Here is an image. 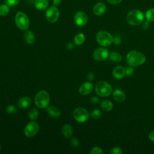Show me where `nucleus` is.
<instances>
[{
    "label": "nucleus",
    "mask_w": 154,
    "mask_h": 154,
    "mask_svg": "<svg viewBox=\"0 0 154 154\" xmlns=\"http://www.w3.org/2000/svg\"><path fill=\"white\" fill-rule=\"evenodd\" d=\"M89 116L88 112L84 108H76L73 112V117L74 119L79 123L86 122L89 118Z\"/></svg>",
    "instance_id": "7"
},
{
    "label": "nucleus",
    "mask_w": 154,
    "mask_h": 154,
    "mask_svg": "<svg viewBox=\"0 0 154 154\" xmlns=\"http://www.w3.org/2000/svg\"><path fill=\"white\" fill-rule=\"evenodd\" d=\"M61 0H52V2L54 6H58L60 4Z\"/></svg>",
    "instance_id": "38"
},
{
    "label": "nucleus",
    "mask_w": 154,
    "mask_h": 154,
    "mask_svg": "<svg viewBox=\"0 0 154 154\" xmlns=\"http://www.w3.org/2000/svg\"><path fill=\"white\" fill-rule=\"evenodd\" d=\"M145 16L147 21L153 22L154 21V8H150L146 12Z\"/></svg>",
    "instance_id": "26"
},
{
    "label": "nucleus",
    "mask_w": 154,
    "mask_h": 154,
    "mask_svg": "<svg viewBox=\"0 0 154 154\" xmlns=\"http://www.w3.org/2000/svg\"><path fill=\"white\" fill-rule=\"evenodd\" d=\"M31 104V99L28 96L21 97L17 102V105L20 109H26Z\"/></svg>",
    "instance_id": "15"
},
{
    "label": "nucleus",
    "mask_w": 154,
    "mask_h": 154,
    "mask_svg": "<svg viewBox=\"0 0 154 154\" xmlns=\"http://www.w3.org/2000/svg\"><path fill=\"white\" fill-rule=\"evenodd\" d=\"M93 56L95 60L102 61L108 58L109 56V52L105 48H99L94 51Z\"/></svg>",
    "instance_id": "10"
},
{
    "label": "nucleus",
    "mask_w": 154,
    "mask_h": 154,
    "mask_svg": "<svg viewBox=\"0 0 154 154\" xmlns=\"http://www.w3.org/2000/svg\"><path fill=\"white\" fill-rule=\"evenodd\" d=\"M93 90V84L90 82L83 83L79 88V92L82 95H87Z\"/></svg>",
    "instance_id": "12"
},
{
    "label": "nucleus",
    "mask_w": 154,
    "mask_h": 154,
    "mask_svg": "<svg viewBox=\"0 0 154 154\" xmlns=\"http://www.w3.org/2000/svg\"><path fill=\"white\" fill-rule=\"evenodd\" d=\"M113 42L114 43V44H115V45H119L121 44L122 41H121V39H120L119 37H116L113 38Z\"/></svg>",
    "instance_id": "34"
},
{
    "label": "nucleus",
    "mask_w": 154,
    "mask_h": 154,
    "mask_svg": "<svg viewBox=\"0 0 154 154\" xmlns=\"http://www.w3.org/2000/svg\"><path fill=\"white\" fill-rule=\"evenodd\" d=\"M47 112L48 114L53 118H57L61 115L60 109L58 107L54 105L47 107Z\"/></svg>",
    "instance_id": "16"
},
{
    "label": "nucleus",
    "mask_w": 154,
    "mask_h": 154,
    "mask_svg": "<svg viewBox=\"0 0 154 154\" xmlns=\"http://www.w3.org/2000/svg\"><path fill=\"white\" fill-rule=\"evenodd\" d=\"M62 134L64 137L69 138L73 134V128L69 124H66L62 128Z\"/></svg>",
    "instance_id": "20"
},
{
    "label": "nucleus",
    "mask_w": 154,
    "mask_h": 154,
    "mask_svg": "<svg viewBox=\"0 0 154 154\" xmlns=\"http://www.w3.org/2000/svg\"><path fill=\"white\" fill-rule=\"evenodd\" d=\"M1 144H0V150H1Z\"/></svg>",
    "instance_id": "41"
},
{
    "label": "nucleus",
    "mask_w": 154,
    "mask_h": 154,
    "mask_svg": "<svg viewBox=\"0 0 154 154\" xmlns=\"http://www.w3.org/2000/svg\"><path fill=\"white\" fill-rule=\"evenodd\" d=\"M107 1L111 4H117L122 1V0H107Z\"/></svg>",
    "instance_id": "36"
},
{
    "label": "nucleus",
    "mask_w": 154,
    "mask_h": 154,
    "mask_svg": "<svg viewBox=\"0 0 154 154\" xmlns=\"http://www.w3.org/2000/svg\"><path fill=\"white\" fill-rule=\"evenodd\" d=\"M14 21L16 26L21 30L26 31L29 25V20L27 15L22 11H18L15 16Z\"/></svg>",
    "instance_id": "5"
},
{
    "label": "nucleus",
    "mask_w": 154,
    "mask_h": 154,
    "mask_svg": "<svg viewBox=\"0 0 154 154\" xmlns=\"http://www.w3.org/2000/svg\"><path fill=\"white\" fill-rule=\"evenodd\" d=\"M35 104L40 108H46L50 103L49 94L46 90H40L35 95L34 98Z\"/></svg>",
    "instance_id": "2"
},
{
    "label": "nucleus",
    "mask_w": 154,
    "mask_h": 154,
    "mask_svg": "<svg viewBox=\"0 0 154 154\" xmlns=\"http://www.w3.org/2000/svg\"><path fill=\"white\" fill-rule=\"evenodd\" d=\"M5 3L9 7H14L18 4L19 0H4Z\"/></svg>",
    "instance_id": "29"
},
{
    "label": "nucleus",
    "mask_w": 154,
    "mask_h": 154,
    "mask_svg": "<svg viewBox=\"0 0 154 154\" xmlns=\"http://www.w3.org/2000/svg\"><path fill=\"white\" fill-rule=\"evenodd\" d=\"M49 2L48 0H35L34 5L38 10H44L48 7Z\"/></svg>",
    "instance_id": "19"
},
{
    "label": "nucleus",
    "mask_w": 154,
    "mask_h": 154,
    "mask_svg": "<svg viewBox=\"0 0 154 154\" xmlns=\"http://www.w3.org/2000/svg\"><path fill=\"white\" fill-rule=\"evenodd\" d=\"M74 21L75 23L79 26H84L88 22V17L86 13L82 11L76 12L74 16Z\"/></svg>",
    "instance_id": "11"
},
{
    "label": "nucleus",
    "mask_w": 154,
    "mask_h": 154,
    "mask_svg": "<svg viewBox=\"0 0 154 154\" xmlns=\"http://www.w3.org/2000/svg\"><path fill=\"white\" fill-rule=\"evenodd\" d=\"M10 11L9 6L5 4H2L0 5V16H5L8 14Z\"/></svg>",
    "instance_id": "25"
},
{
    "label": "nucleus",
    "mask_w": 154,
    "mask_h": 154,
    "mask_svg": "<svg viewBox=\"0 0 154 154\" xmlns=\"http://www.w3.org/2000/svg\"><path fill=\"white\" fill-rule=\"evenodd\" d=\"M112 97L116 101L119 102H122L126 99V95L125 93L119 89H117L114 91L112 93Z\"/></svg>",
    "instance_id": "17"
},
{
    "label": "nucleus",
    "mask_w": 154,
    "mask_h": 154,
    "mask_svg": "<svg viewBox=\"0 0 154 154\" xmlns=\"http://www.w3.org/2000/svg\"><path fill=\"white\" fill-rule=\"evenodd\" d=\"M96 40L102 46H108L113 42L112 36L105 31H100L96 34Z\"/></svg>",
    "instance_id": "6"
},
{
    "label": "nucleus",
    "mask_w": 154,
    "mask_h": 154,
    "mask_svg": "<svg viewBox=\"0 0 154 154\" xmlns=\"http://www.w3.org/2000/svg\"><path fill=\"white\" fill-rule=\"evenodd\" d=\"M23 37L25 42L29 45H32L35 42V35L31 31L26 30V31L24 32Z\"/></svg>",
    "instance_id": "18"
},
{
    "label": "nucleus",
    "mask_w": 154,
    "mask_h": 154,
    "mask_svg": "<svg viewBox=\"0 0 154 154\" xmlns=\"http://www.w3.org/2000/svg\"><path fill=\"white\" fill-rule=\"evenodd\" d=\"M90 153L91 154H103V151L99 147H94L91 150Z\"/></svg>",
    "instance_id": "30"
},
{
    "label": "nucleus",
    "mask_w": 154,
    "mask_h": 154,
    "mask_svg": "<svg viewBox=\"0 0 154 154\" xmlns=\"http://www.w3.org/2000/svg\"><path fill=\"white\" fill-rule=\"evenodd\" d=\"M101 114H102V113L99 109H95L92 111V112L90 114V116L91 118H92L93 119H98L100 117Z\"/></svg>",
    "instance_id": "27"
},
{
    "label": "nucleus",
    "mask_w": 154,
    "mask_h": 154,
    "mask_svg": "<svg viewBox=\"0 0 154 154\" xmlns=\"http://www.w3.org/2000/svg\"><path fill=\"white\" fill-rule=\"evenodd\" d=\"M100 107L103 111H110L112 109L113 104L111 101L108 100H105L101 102Z\"/></svg>",
    "instance_id": "21"
},
{
    "label": "nucleus",
    "mask_w": 154,
    "mask_h": 154,
    "mask_svg": "<svg viewBox=\"0 0 154 154\" xmlns=\"http://www.w3.org/2000/svg\"><path fill=\"white\" fill-rule=\"evenodd\" d=\"M5 111L7 113L10 114H13L17 112V108L14 105H10L5 108Z\"/></svg>",
    "instance_id": "28"
},
{
    "label": "nucleus",
    "mask_w": 154,
    "mask_h": 154,
    "mask_svg": "<svg viewBox=\"0 0 154 154\" xmlns=\"http://www.w3.org/2000/svg\"><path fill=\"white\" fill-rule=\"evenodd\" d=\"M123 151L121 148L119 147H114L111 149L109 151L110 154H122Z\"/></svg>",
    "instance_id": "31"
},
{
    "label": "nucleus",
    "mask_w": 154,
    "mask_h": 154,
    "mask_svg": "<svg viewBox=\"0 0 154 154\" xmlns=\"http://www.w3.org/2000/svg\"><path fill=\"white\" fill-rule=\"evenodd\" d=\"M127 63L132 67L143 64L146 61L145 55L138 51H131L128 52L126 58Z\"/></svg>",
    "instance_id": "1"
},
{
    "label": "nucleus",
    "mask_w": 154,
    "mask_h": 154,
    "mask_svg": "<svg viewBox=\"0 0 154 154\" xmlns=\"http://www.w3.org/2000/svg\"><path fill=\"white\" fill-rule=\"evenodd\" d=\"M70 143L73 146V147H77L79 146V140L76 138H72L71 140H70Z\"/></svg>",
    "instance_id": "32"
},
{
    "label": "nucleus",
    "mask_w": 154,
    "mask_h": 154,
    "mask_svg": "<svg viewBox=\"0 0 154 154\" xmlns=\"http://www.w3.org/2000/svg\"><path fill=\"white\" fill-rule=\"evenodd\" d=\"M85 42V36L82 33L77 34L74 37V43L76 45L79 46L84 43Z\"/></svg>",
    "instance_id": "22"
},
{
    "label": "nucleus",
    "mask_w": 154,
    "mask_h": 154,
    "mask_svg": "<svg viewBox=\"0 0 154 154\" xmlns=\"http://www.w3.org/2000/svg\"><path fill=\"white\" fill-rule=\"evenodd\" d=\"M60 12L56 6H52L49 7L46 11V18L50 23H55L57 21L59 17Z\"/></svg>",
    "instance_id": "9"
},
{
    "label": "nucleus",
    "mask_w": 154,
    "mask_h": 154,
    "mask_svg": "<svg viewBox=\"0 0 154 154\" xmlns=\"http://www.w3.org/2000/svg\"><path fill=\"white\" fill-rule=\"evenodd\" d=\"M28 117L29 118V119H31L32 120H35L38 117V110L34 108H32L28 111Z\"/></svg>",
    "instance_id": "24"
},
{
    "label": "nucleus",
    "mask_w": 154,
    "mask_h": 154,
    "mask_svg": "<svg viewBox=\"0 0 154 154\" xmlns=\"http://www.w3.org/2000/svg\"><path fill=\"white\" fill-rule=\"evenodd\" d=\"M99 99L97 97H95V96L92 97L91 98V99H90V102H91L92 103H94V104L97 103L99 102Z\"/></svg>",
    "instance_id": "35"
},
{
    "label": "nucleus",
    "mask_w": 154,
    "mask_h": 154,
    "mask_svg": "<svg viewBox=\"0 0 154 154\" xmlns=\"http://www.w3.org/2000/svg\"><path fill=\"white\" fill-rule=\"evenodd\" d=\"M66 48L68 50H71L73 48V44L72 43H67Z\"/></svg>",
    "instance_id": "40"
},
{
    "label": "nucleus",
    "mask_w": 154,
    "mask_h": 154,
    "mask_svg": "<svg viewBox=\"0 0 154 154\" xmlns=\"http://www.w3.org/2000/svg\"><path fill=\"white\" fill-rule=\"evenodd\" d=\"M94 73H93L91 72V73H88L87 78H88L90 81L93 80V79H94Z\"/></svg>",
    "instance_id": "37"
},
{
    "label": "nucleus",
    "mask_w": 154,
    "mask_h": 154,
    "mask_svg": "<svg viewBox=\"0 0 154 154\" xmlns=\"http://www.w3.org/2000/svg\"><path fill=\"white\" fill-rule=\"evenodd\" d=\"M133 73H134V69L133 67H132V66L128 67L125 69V74H126L128 76H131Z\"/></svg>",
    "instance_id": "33"
},
{
    "label": "nucleus",
    "mask_w": 154,
    "mask_h": 154,
    "mask_svg": "<svg viewBox=\"0 0 154 154\" xmlns=\"http://www.w3.org/2000/svg\"><path fill=\"white\" fill-rule=\"evenodd\" d=\"M144 14L139 10L135 9L128 13L126 17L127 22L131 25H138L143 22Z\"/></svg>",
    "instance_id": "3"
},
{
    "label": "nucleus",
    "mask_w": 154,
    "mask_h": 154,
    "mask_svg": "<svg viewBox=\"0 0 154 154\" xmlns=\"http://www.w3.org/2000/svg\"><path fill=\"white\" fill-rule=\"evenodd\" d=\"M109 60L113 62L119 63L122 60V55L116 52H112L109 55Z\"/></svg>",
    "instance_id": "23"
},
{
    "label": "nucleus",
    "mask_w": 154,
    "mask_h": 154,
    "mask_svg": "<svg viewBox=\"0 0 154 154\" xmlns=\"http://www.w3.org/2000/svg\"><path fill=\"white\" fill-rule=\"evenodd\" d=\"M95 91L97 95L101 97L109 96L112 91L111 85L105 81H99L95 85Z\"/></svg>",
    "instance_id": "4"
},
{
    "label": "nucleus",
    "mask_w": 154,
    "mask_h": 154,
    "mask_svg": "<svg viewBox=\"0 0 154 154\" xmlns=\"http://www.w3.org/2000/svg\"><path fill=\"white\" fill-rule=\"evenodd\" d=\"M149 139H150L151 141H152L154 142V131H152V132H151L150 133V134H149Z\"/></svg>",
    "instance_id": "39"
},
{
    "label": "nucleus",
    "mask_w": 154,
    "mask_h": 154,
    "mask_svg": "<svg viewBox=\"0 0 154 154\" xmlns=\"http://www.w3.org/2000/svg\"><path fill=\"white\" fill-rule=\"evenodd\" d=\"M40 126L36 122H30L28 123L24 129V134L28 137H32L35 136L38 132Z\"/></svg>",
    "instance_id": "8"
},
{
    "label": "nucleus",
    "mask_w": 154,
    "mask_h": 154,
    "mask_svg": "<svg viewBox=\"0 0 154 154\" xmlns=\"http://www.w3.org/2000/svg\"><path fill=\"white\" fill-rule=\"evenodd\" d=\"M93 11L95 15L101 16L106 11V5L104 3L102 2H99L94 5Z\"/></svg>",
    "instance_id": "13"
},
{
    "label": "nucleus",
    "mask_w": 154,
    "mask_h": 154,
    "mask_svg": "<svg viewBox=\"0 0 154 154\" xmlns=\"http://www.w3.org/2000/svg\"><path fill=\"white\" fill-rule=\"evenodd\" d=\"M125 75V69L122 66L116 67L112 71V75L114 78L120 79L123 78Z\"/></svg>",
    "instance_id": "14"
}]
</instances>
